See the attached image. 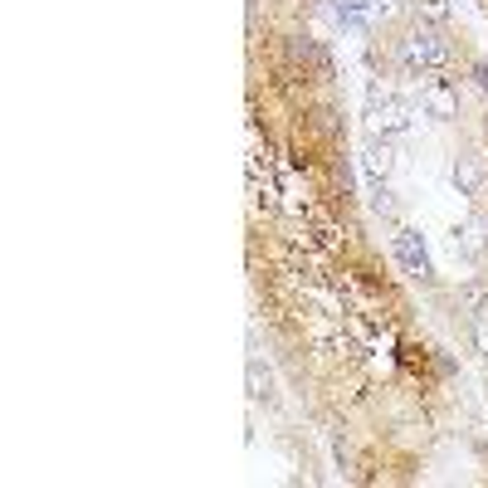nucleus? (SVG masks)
Returning <instances> with one entry per match:
<instances>
[{"instance_id": "obj_10", "label": "nucleus", "mask_w": 488, "mask_h": 488, "mask_svg": "<svg viewBox=\"0 0 488 488\" xmlns=\"http://www.w3.org/2000/svg\"><path fill=\"white\" fill-rule=\"evenodd\" d=\"M484 142H488V122H484Z\"/></svg>"}, {"instance_id": "obj_7", "label": "nucleus", "mask_w": 488, "mask_h": 488, "mask_svg": "<svg viewBox=\"0 0 488 488\" xmlns=\"http://www.w3.org/2000/svg\"><path fill=\"white\" fill-rule=\"evenodd\" d=\"M459 303L469 308L474 318L488 313V288H484V284H464V288H459Z\"/></svg>"}, {"instance_id": "obj_6", "label": "nucleus", "mask_w": 488, "mask_h": 488, "mask_svg": "<svg viewBox=\"0 0 488 488\" xmlns=\"http://www.w3.org/2000/svg\"><path fill=\"white\" fill-rule=\"evenodd\" d=\"M249 396L254 401L274 396V376H269V367H259V361H249Z\"/></svg>"}, {"instance_id": "obj_9", "label": "nucleus", "mask_w": 488, "mask_h": 488, "mask_svg": "<svg viewBox=\"0 0 488 488\" xmlns=\"http://www.w3.org/2000/svg\"><path fill=\"white\" fill-rule=\"evenodd\" d=\"M474 83H479V93L488 98V64H474Z\"/></svg>"}, {"instance_id": "obj_5", "label": "nucleus", "mask_w": 488, "mask_h": 488, "mask_svg": "<svg viewBox=\"0 0 488 488\" xmlns=\"http://www.w3.org/2000/svg\"><path fill=\"white\" fill-rule=\"evenodd\" d=\"M367 10H371V0H342V5H337V25L342 29H361V35H367Z\"/></svg>"}, {"instance_id": "obj_2", "label": "nucleus", "mask_w": 488, "mask_h": 488, "mask_svg": "<svg viewBox=\"0 0 488 488\" xmlns=\"http://www.w3.org/2000/svg\"><path fill=\"white\" fill-rule=\"evenodd\" d=\"M391 249H396L401 269H406L410 278H420V284H430L434 278V264H430V249H425V235L420 230H396V240H391Z\"/></svg>"}, {"instance_id": "obj_8", "label": "nucleus", "mask_w": 488, "mask_h": 488, "mask_svg": "<svg viewBox=\"0 0 488 488\" xmlns=\"http://www.w3.org/2000/svg\"><path fill=\"white\" fill-rule=\"evenodd\" d=\"M474 347H479V357H488V313L474 318Z\"/></svg>"}, {"instance_id": "obj_1", "label": "nucleus", "mask_w": 488, "mask_h": 488, "mask_svg": "<svg viewBox=\"0 0 488 488\" xmlns=\"http://www.w3.org/2000/svg\"><path fill=\"white\" fill-rule=\"evenodd\" d=\"M401 74H430L450 59V45L440 39V29H415L410 39H401Z\"/></svg>"}, {"instance_id": "obj_4", "label": "nucleus", "mask_w": 488, "mask_h": 488, "mask_svg": "<svg viewBox=\"0 0 488 488\" xmlns=\"http://www.w3.org/2000/svg\"><path fill=\"white\" fill-rule=\"evenodd\" d=\"M450 181H454V191H459V195H469V201H474V195H484V166L469 161V157H459L450 166Z\"/></svg>"}, {"instance_id": "obj_3", "label": "nucleus", "mask_w": 488, "mask_h": 488, "mask_svg": "<svg viewBox=\"0 0 488 488\" xmlns=\"http://www.w3.org/2000/svg\"><path fill=\"white\" fill-rule=\"evenodd\" d=\"M420 108L430 112L434 122H450V118H459V98H454V88H450V79H430L420 88Z\"/></svg>"}]
</instances>
